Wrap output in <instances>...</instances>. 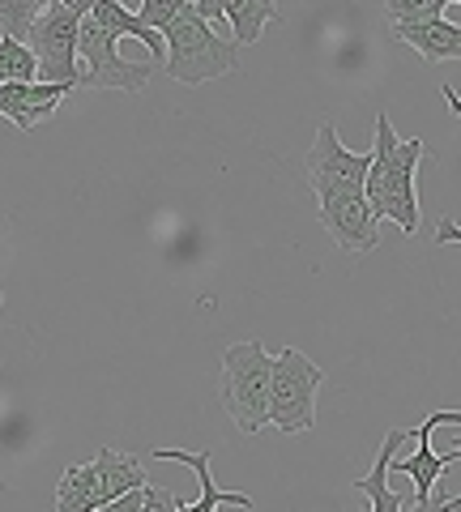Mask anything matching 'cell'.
<instances>
[{
  "mask_svg": "<svg viewBox=\"0 0 461 512\" xmlns=\"http://www.w3.org/2000/svg\"><path fill=\"white\" fill-rule=\"evenodd\" d=\"M423 158V137H397L393 120L380 111L376 116V141L368 150V171H363V197H368L376 218H389L402 227V235H419V188L415 171Z\"/></svg>",
  "mask_w": 461,
  "mask_h": 512,
  "instance_id": "6da1fadb",
  "label": "cell"
},
{
  "mask_svg": "<svg viewBox=\"0 0 461 512\" xmlns=\"http://www.w3.org/2000/svg\"><path fill=\"white\" fill-rule=\"evenodd\" d=\"M163 73L176 77L184 86H201L214 77H227L240 69V47L222 39L218 30L193 9V0H184L180 13L163 26Z\"/></svg>",
  "mask_w": 461,
  "mask_h": 512,
  "instance_id": "7a4b0ae2",
  "label": "cell"
},
{
  "mask_svg": "<svg viewBox=\"0 0 461 512\" xmlns=\"http://www.w3.org/2000/svg\"><path fill=\"white\" fill-rule=\"evenodd\" d=\"M269 367L274 355L261 342H231L222 350V410L244 436L269 423Z\"/></svg>",
  "mask_w": 461,
  "mask_h": 512,
  "instance_id": "3957f363",
  "label": "cell"
},
{
  "mask_svg": "<svg viewBox=\"0 0 461 512\" xmlns=\"http://www.w3.org/2000/svg\"><path fill=\"white\" fill-rule=\"evenodd\" d=\"M325 384V372L316 367L304 350L282 346L269 367V427L282 436L316 427V389Z\"/></svg>",
  "mask_w": 461,
  "mask_h": 512,
  "instance_id": "277c9868",
  "label": "cell"
},
{
  "mask_svg": "<svg viewBox=\"0 0 461 512\" xmlns=\"http://www.w3.org/2000/svg\"><path fill=\"white\" fill-rule=\"evenodd\" d=\"M154 77V64H137V60H124L120 56V35L82 13L77 22V86H90V90H146Z\"/></svg>",
  "mask_w": 461,
  "mask_h": 512,
  "instance_id": "5b68a950",
  "label": "cell"
},
{
  "mask_svg": "<svg viewBox=\"0 0 461 512\" xmlns=\"http://www.w3.org/2000/svg\"><path fill=\"white\" fill-rule=\"evenodd\" d=\"M308 184L316 192V205L329 197H346V192H363V171H368V150H346L333 120L316 124V137L304 158Z\"/></svg>",
  "mask_w": 461,
  "mask_h": 512,
  "instance_id": "8992f818",
  "label": "cell"
},
{
  "mask_svg": "<svg viewBox=\"0 0 461 512\" xmlns=\"http://www.w3.org/2000/svg\"><path fill=\"white\" fill-rule=\"evenodd\" d=\"M77 13L65 9L60 0H47L26 30V47L39 60V82H60L77 90Z\"/></svg>",
  "mask_w": 461,
  "mask_h": 512,
  "instance_id": "52a82bcc",
  "label": "cell"
},
{
  "mask_svg": "<svg viewBox=\"0 0 461 512\" xmlns=\"http://www.w3.org/2000/svg\"><path fill=\"white\" fill-rule=\"evenodd\" d=\"M444 423L457 427L461 414H457V410H436V414H427L423 427H415L419 448H415L410 457H393V470H402L410 483H415V508H432V491H436V483H440V474L449 470V461L461 457V448H449V453H436V448H432V431L444 427Z\"/></svg>",
  "mask_w": 461,
  "mask_h": 512,
  "instance_id": "ba28073f",
  "label": "cell"
},
{
  "mask_svg": "<svg viewBox=\"0 0 461 512\" xmlns=\"http://www.w3.org/2000/svg\"><path fill=\"white\" fill-rule=\"evenodd\" d=\"M321 222L325 231L333 235V244L355 252V256H368L380 244V218L372 214V205L363 192H346V197H329L321 205Z\"/></svg>",
  "mask_w": 461,
  "mask_h": 512,
  "instance_id": "9c48e42d",
  "label": "cell"
},
{
  "mask_svg": "<svg viewBox=\"0 0 461 512\" xmlns=\"http://www.w3.org/2000/svg\"><path fill=\"white\" fill-rule=\"evenodd\" d=\"M73 94V86L60 82H0V116L13 128H39L52 120V111Z\"/></svg>",
  "mask_w": 461,
  "mask_h": 512,
  "instance_id": "30bf717a",
  "label": "cell"
},
{
  "mask_svg": "<svg viewBox=\"0 0 461 512\" xmlns=\"http://www.w3.org/2000/svg\"><path fill=\"white\" fill-rule=\"evenodd\" d=\"M393 39L415 47L427 64H449L461 56V26L453 18H419V22H393Z\"/></svg>",
  "mask_w": 461,
  "mask_h": 512,
  "instance_id": "8fae6325",
  "label": "cell"
},
{
  "mask_svg": "<svg viewBox=\"0 0 461 512\" xmlns=\"http://www.w3.org/2000/svg\"><path fill=\"white\" fill-rule=\"evenodd\" d=\"M154 461H184V466L197 470V483H201V500L184 504V512H218V508H257V500L244 491H222L210 474V448L201 453H188V448H154Z\"/></svg>",
  "mask_w": 461,
  "mask_h": 512,
  "instance_id": "7c38bea8",
  "label": "cell"
},
{
  "mask_svg": "<svg viewBox=\"0 0 461 512\" xmlns=\"http://www.w3.org/2000/svg\"><path fill=\"white\" fill-rule=\"evenodd\" d=\"M406 440H415V427H389L385 440H380V453L372 461V470L363 474V478H355V491L368 495V504L376 512H402V500L389 491V474H393V457L402 453Z\"/></svg>",
  "mask_w": 461,
  "mask_h": 512,
  "instance_id": "4fadbf2b",
  "label": "cell"
},
{
  "mask_svg": "<svg viewBox=\"0 0 461 512\" xmlns=\"http://www.w3.org/2000/svg\"><path fill=\"white\" fill-rule=\"evenodd\" d=\"M222 18L231 26L235 47H252L269 22H278V0H222Z\"/></svg>",
  "mask_w": 461,
  "mask_h": 512,
  "instance_id": "5bb4252c",
  "label": "cell"
},
{
  "mask_svg": "<svg viewBox=\"0 0 461 512\" xmlns=\"http://www.w3.org/2000/svg\"><path fill=\"white\" fill-rule=\"evenodd\" d=\"M56 508L60 512H99L103 508V483H99V470L94 461H82V466L65 470L56 487Z\"/></svg>",
  "mask_w": 461,
  "mask_h": 512,
  "instance_id": "9a60e30c",
  "label": "cell"
},
{
  "mask_svg": "<svg viewBox=\"0 0 461 512\" xmlns=\"http://www.w3.org/2000/svg\"><path fill=\"white\" fill-rule=\"evenodd\" d=\"M94 470H99V483H103V508L116 500V495H124V491H133V487L146 483V470H141V461L129 457V453H116V448H99V457H94Z\"/></svg>",
  "mask_w": 461,
  "mask_h": 512,
  "instance_id": "2e32d148",
  "label": "cell"
},
{
  "mask_svg": "<svg viewBox=\"0 0 461 512\" xmlns=\"http://www.w3.org/2000/svg\"><path fill=\"white\" fill-rule=\"evenodd\" d=\"M0 82H39V60L26 39L0 30Z\"/></svg>",
  "mask_w": 461,
  "mask_h": 512,
  "instance_id": "e0dca14e",
  "label": "cell"
},
{
  "mask_svg": "<svg viewBox=\"0 0 461 512\" xmlns=\"http://www.w3.org/2000/svg\"><path fill=\"white\" fill-rule=\"evenodd\" d=\"M43 9H47V0H0V30L26 39L30 22H35Z\"/></svg>",
  "mask_w": 461,
  "mask_h": 512,
  "instance_id": "ac0fdd59",
  "label": "cell"
},
{
  "mask_svg": "<svg viewBox=\"0 0 461 512\" xmlns=\"http://www.w3.org/2000/svg\"><path fill=\"white\" fill-rule=\"evenodd\" d=\"M457 0H385L389 22H419V18H440L444 9H453Z\"/></svg>",
  "mask_w": 461,
  "mask_h": 512,
  "instance_id": "d6986e66",
  "label": "cell"
},
{
  "mask_svg": "<svg viewBox=\"0 0 461 512\" xmlns=\"http://www.w3.org/2000/svg\"><path fill=\"white\" fill-rule=\"evenodd\" d=\"M180 5H184V0H141V5H137V18L146 22V26H154L158 35H163V26L176 18Z\"/></svg>",
  "mask_w": 461,
  "mask_h": 512,
  "instance_id": "ffe728a7",
  "label": "cell"
},
{
  "mask_svg": "<svg viewBox=\"0 0 461 512\" xmlns=\"http://www.w3.org/2000/svg\"><path fill=\"white\" fill-rule=\"evenodd\" d=\"M141 512H184V500H180L176 491H163V487L141 483Z\"/></svg>",
  "mask_w": 461,
  "mask_h": 512,
  "instance_id": "44dd1931",
  "label": "cell"
},
{
  "mask_svg": "<svg viewBox=\"0 0 461 512\" xmlns=\"http://www.w3.org/2000/svg\"><path fill=\"white\" fill-rule=\"evenodd\" d=\"M193 9H197L214 30H218V26H227V18H222V0H193Z\"/></svg>",
  "mask_w": 461,
  "mask_h": 512,
  "instance_id": "7402d4cb",
  "label": "cell"
},
{
  "mask_svg": "<svg viewBox=\"0 0 461 512\" xmlns=\"http://www.w3.org/2000/svg\"><path fill=\"white\" fill-rule=\"evenodd\" d=\"M60 5H65V9H73L77 18H82V13H90L94 5H99V0H60Z\"/></svg>",
  "mask_w": 461,
  "mask_h": 512,
  "instance_id": "603a6c76",
  "label": "cell"
},
{
  "mask_svg": "<svg viewBox=\"0 0 461 512\" xmlns=\"http://www.w3.org/2000/svg\"><path fill=\"white\" fill-rule=\"evenodd\" d=\"M124 5H133V0H124Z\"/></svg>",
  "mask_w": 461,
  "mask_h": 512,
  "instance_id": "cb8c5ba5",
  "label": "cell"
},
{
  "mask_svg": "<svg viewBox=\"0 0 461 512\" xmlns=\"http://www.w3.org/2000/svg\"><path fill=\"white\" fill-rule=\"evenodd\" d=\"M0 303H5V295H0Z\"/></svg>",
  "mask_w": 461,
  "mask_h": 512,
  "instance_id": "d4e9b609",
  "label": "cell"
}]
</instances>
